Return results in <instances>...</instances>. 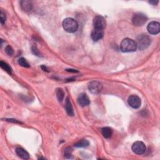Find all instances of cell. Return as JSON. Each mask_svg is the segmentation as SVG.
Returning <instances> with one entry per match:
<instances>
[{
  "mask_svg": "<svg viewBox=\"0 0 160 160\" xmlns=\"http://www.w3.org/2000/svg\"><path fill=\"white\" fill-rule=\"evenodd\" d=\"M120 49L123 53L134 52L137 49L136 42L132 39L125 38L123 40L121 45H120Z\"/></svg>",
  "mask_w": 160,
  "mask_h": 160,
  "instance_id": "obj_1",
  "label": "cell"
},
{
  "mask_svg": "<svg viewBox=\"0 0 160 160\" xmlns=\"http://www.w3.org/2000/svg\"><path fill=\"white\" fill-rule=\"evenodd\" d=\"M64 29L68 33H73L76 32L78 29V24L75 19L72 18H67L63 22Z\"/></svg>",
  "mask_w": 160,
  "mask_h": 160,
  "instance_id": "obj_2",
  "label": "cell"
},
{
  "mask_svg": "<svg viewBox=\"0 0 160 160\" xmlns=\"http://www.w3.org/2000/svg\"><path fill=\"white\" fill-rule=\"evenodd\" d=\"M152 42L150 37L146 35H140L137 37L136 46L139 50H144L148 48Z\"/></svg>",
  "mask_w": 160,
  "mask_h": 160,
  "instance_id": "obj_3",
  "label": "cell"
},
{
  "mask_svg": "<svg viewBox=\"0 0 160 160\" xmlns=\"http://www.w3.org/2000/svg\"><path fill=\"white\" fill-rule=\"evenodd\" d=\"M148 20L146 16L142 13H135L132 18V23L136 26L144 25Z\"/></svg>",
  "mask_w": 160,
  "mask_h": 160,
  "instance_id": "obj_4",
  "label": "cell"
},
{
  "mask_svg": "<svg viewBox=\"0 0 160 160\" xmlns=\"http://www.w3.org/2000/svg\"><path fill=\"white\" fill-rule=\"evenodd\" d=\"M88 89L89 92L93 94L97 95L102 91L103 85L102 84L96 81H93L90 82L88 85Z\"/></svg>",
  "mask_w": 160,
  "mask_h": 160,
  "instance_id": "obj_5",
  "label": "cell"
},
{
  "mask_svg": "<svg viewBox=\"0 0 160 160\" xmlns=\"http://www.w3.org/2000/svg\"><path fill=\"white\" fill-rule=\"evenodd\" d=\"M93 26L95 29H100L104 30L106 28V20L102 16H96L93 19Z\"/></svg>",
  "mask_w": 160,
  "mask_h": 160,
  "instance_id": "obj_6",
  "label": "cell"
},
{
  "mask_svg": "<svg viewBox=\"0 0 160 160\" xmlns=\"http://www.w3.org/2000/svg\"><path fill=\"white\" fill-rule=\"evenodd\" d=\"M146 146L142 142H136L132 146L133 152L137 155H143L146 152Z\"/></svg>",
  "mask_w": 160,
  "mask_h": 160,
  "instance_id": "obj_7",
  "label": "cell"
},
{
  "mask_svg": "<svg viewBox=\"0 0 160 160\" xmlns=\"http://www.w3.org/2000/svg\"><path fill=\"white\" fill-rule=\"evenodd\" d=\"M128 103L130 106L134 109L139 108L142 104L141 99L136 95L130 96L128 98Z\"/></svg>",
  "mask_w": 160,
  "mask_h": 160,
  "instance_id": "obj_8",
  "label": "cell"
},
{
  "mask_svg": "<svg viewBox=\"0 0 160 160\" xmlns=\"http://www.w3.org/2000/svg\"><path fill=\"white\" fill-rule=\"evenodd\" d=\"M148 32L152 35H157L160 32V24L158 22H150L147 26Z\"/></svg>",
  "mask_w": 160,
  "mask_h": 160,
  "instance_id": "obj_9",
  "label": "cell"
},
{
  "mask_svg": "<svg viewBox=\"0 0 160 160\" xmlns=\"http://www.w3.org/2000/svg\"><path fill=\"white\" fill-rule=\"evenodd\" d=\"M104 36V30L100 29H94L91 34V37L94 42H98V40L103 38Z\"/></svg>",
  "mask_w": 160,
  "mask_h": 160,
  "instance_id": "obj_10",
  "label": "cell"
},
{
  "mask_svg": "<svg viewBox=\"0 0 160 160\" xmlns=\"http://www.w3.org/2000/svg\"><path fill=\"white\" fill-rule=\"evenodd\" d=\"M78 104L82 107L86 106L89 105L90 103L88 95L84 93H82L79 96V97L78 98Z\"/></svg>",
  "mask_w": 160,
  "mask_h": 160,
  "instance_id": "obj_11",
  "label": "cell"
},
{
  "mask_svg": "<svg viewBox=\"0 0 160 160\" xmlns=\"http://www.w3.org/2000/svg\"><path fill=\"white\" fill-rule=\"evenodd\" d=\"M65 109H66V112L67 114L69 116H74V111H73V106L72 105L71 101H70V99H69V97H67L66 98Z\"/></svg>",
  "mask_w": 160,
  "mask_h": 160,
  "instance_id": "obj_12",
  "label": "cell"
},
{
  "mask_svg": "<svg viewBox=\"0 0 160 160\" xmlns=\"http://www.w3.org/2000/svg\"><path fill=\"white\" fill-rule=\"evenodd\" d=\"M16 153L19 158L23 159H28L29 158V153L22 148H17L16 149Z\"/></svg>",
  "mask_w": 160,
  "mask_h": 160,
  "instance_id": "obj_13",
  "label": "cell"
},
{
  "mask_svg": "<svg viewBox=\"0 0 160 160\" xmlns=\"http://www.w3.org/2000/svg\"><path fill=\"white\" fill-rule=\"evenodd\" d=\"M20 4H21L22 9L24 12H30L33 8L32 2L30 1H26V0H25V1H22L20 2Z\"/></svg>",
  "mask_w": 160,
  "mask_h": 160,
  "instance_id": "obj_14",
  "label": "cell"
},
{
  "mask_svg": "<svg viewBox=\"0 0 160 160\" xmlns=\"http://www.w3.org/2000/svg\"><path fill=\"white\" fill-rule=\"evenodd\" d=\"M102 133L106 139L110 138L113 135V129L109 127H105L102 129Z\"/></svg>",
  "mask_w": 160,
  "mask_h": 160,
  "instance_id": "obj_15",
  "label": "cell"
},
{
  "mask_svg": "<svg viewBox=\"0 0 160 160\" xmlns=\"http://www.w3.org/2000/svg\"><path fill=\"white\" fill-rule=\"evenodd\" d=\"M0 66H1V68L2 69H3L5 71H6L8 73L12 75V69L6 63H5V62H4L3 61H1V62H0Z\"/></svg>",
  "mask_w": 160,
  "mask_h": 160,
  "instance_id": "obj_16",
  "label": "cell"
},
{
  "mask_svg": "<svg viewBox=\"0 0 160 160\" xmlns=\"http://www.w3.org/2000/svg\"><path fill=\"white\" fill-rule=\"evenodd\" d=\"M56 96L59 102H62L63 101L64 99V96H65V93L62 89L58 88L56 89Z\"/></svg>",
  "mask_w": 160,
  "mask_h": 160,
  "instance_id": "obj_17",
  "label": "cell"
},
{
  "mask_svg": "<svg viewBox=\"0 0 160 160\" xmlns=\"http://www.w3.org/2000/svg\"><path fill=\"white\" fill-rule=\"evenodd\" d=\"M89 143L87 139H82L78 143H76L75 146V147H77V148H85V147H87L88 146H89Z\"/></svg>",
  "mask_w": 160,
  "mask_h": 160,
  "instance_id": "obj_18",
  "label": "cell"
},
{
  "mask_svg": "<svg viewBox=\"0 0 160 160\" xmlns=\"http://www.w3.org/2000/svg\"><path fill=\"white\" fill-rule=\"evenodd\" d=\"M18 63L20 66H22L24 68H29L30 66L28 62L26 61V59L24 58H21L18 59Z\"/></svg>",
  "mask_w": 160,
  "mask_h": 160,
  "instance_id": "obj_19",
  "label": "cell"
},
{
  "mask_svg": "<svg viewBox=\"0 0 160 160\" xmlns=\"http://www.w3.org/2000/svg\"><path fill=\"white\" fill-rule=\"evenodd\" d=\"M5 52L9 56H12L14 54V50L11 46H7L5 48Z\"/></svg>",
  "mask_w": 160,
  "mask_h": 160,
  "instance_id": "obj_20",
  "label": "cell"
},
{
  "mask_svg": "<svg viewBox=\"0 0 160 160\" xmlns=\"http://www.w3.org/2000/svg\"><path fill=\"white\" fill-rule=\"evenodd\" d=\"M72 149L70 148H66L65 151V157L67 159H70L72 158Z\"/></svg>",
  "mask_w": 160,
  "mask_h": 160,
  "instance_id": "obj_21",
  "label": "cell"
},
{
  "mask_svg": "<svg viewBox=\"0 0 160 160\" xmlns=\"http://www.w3.org/2000/svg\"><path fill=\"white\" fill-rule=\"evenodd\" d=\"M0 22H1V23L3 25L5 22H6V15L5 13L2 9L1 12H0Z\"/></svg>",
  "mask_w": 160,
  "mask_h": 160,
  "instance_id": "obj_22",
  "label": "cell"
},
{
  "mask_svg": "<svg viewBox=\"0 0 160 160\" xmlns=\"http://www.w3.org/2000/svg\"><path fill=\"white\" fill-rule=\"evenodd\" d=\"M32 52H33V53L34 54V55H36V56H41L42 55H41V53H40V52H39V50L38 49V48H37V47L36 46H32Z\"/></svg>",
  "mask_w": 160,
  "mask_h": 160,
  "instance_id": "obj_23",
  "label": "cell"
},
{
  "mask_svg": "<svg viewBox=\"0 0 160 160\" xmlns=\"http://www.w3.org/2000/svg\"><path fill=\"white\" fill-rule=\"evenodd\" d=\"M6 120H7V121H8V122H13V123H20V122H18L17 121V120H16V119H7Z\"/></svg>",
  "mask_w": 160,
  "mask_h": 160,
  "instance_id": "obj_24",
  "label": "cell"
},
{
  "mask_svg": "<svg viewBox=\"0 0 160 160\" xmlns=\"http://www.w3.org/2000/svg\"><path fill=\"white\" fill-rule=\"evenodd\" d=\"M66 71L68 72H73V73H77L78 72V71H76V69H67Z\"/></svg>",
  "mask_w": 160,
  "mask_h": 160,
  "instance_id": "obj_25",
  "label": "cell"
},
{
  "mask_svg": "<svg viewBox=\"0 0 160 160\" xmlns=\"http://www.w3.org/2000/svg\"><path fill=\"white\" fill-rule=\"evenodd\" d=\"M149 3L150 4L153 5H156L159 3V2H158V1H149Z\"/></svg>",
  "mask_w": 160,
  "mask_h": 160,
  "instance_id": "obj_26",
  "label": "cell"
}]
</instances>
